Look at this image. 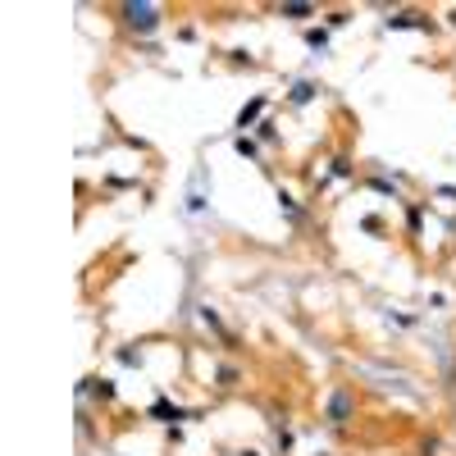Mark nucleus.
<instances>
[{"instance_id":"1","label":"nucleus","mask_w":456,"mask_h":456,"mask_svg":"<svg viewBox=\"0 0 456 456\" xmlns=\"http://www.w3.org/2000/svg\"><path fill=\"white\" fill-rule=\"evenodd\" d=\"M123 14H128L133 27H142V32H147V27H155V5H128Z\"/></svg>"}]
</instances>
